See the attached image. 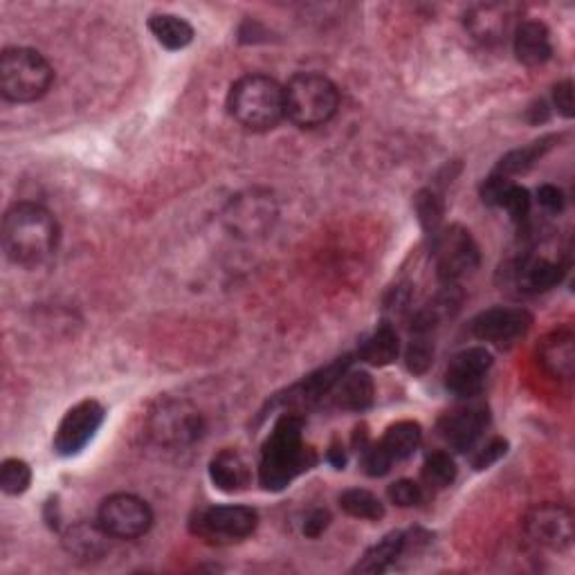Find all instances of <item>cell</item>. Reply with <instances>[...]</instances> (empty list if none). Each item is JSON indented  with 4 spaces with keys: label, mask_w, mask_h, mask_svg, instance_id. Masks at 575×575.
<instances>
[{
    "label": "cell",
    "mask_w": 575,
    "mask_h": 575,
    "mask_svg": "<svg viewBox=\"0 0 575 575\" xmlns=\"http://www.w3.org/2000/svg\"><path fill=\"white\" fill-rule=\"evenodd\" d=\"M315 465L317 452L303 443V418L299 414H284L261 450V486L270 492H282Z\"/></svg>",
    "instance_id": "cell-1"
},
{
    "label": "cell",
    "mask_w": 575,
    "mask_h": 575,
    "mask_svg": "<svg viewBox=\"0 0 575 575\" xmlns=\"http://www.w3.org/2000/svg\"><path fill=\"white\" fill-rule=\"evenodd\" d=\"M59 246L57 218L37 202H16L3 218V248L21 267L43 265Z\"/></svg>",
    "instance_id": "cell-2"
},
{
    "label": "cell",
    "mask_w": 575,
    "mask_h": 575,
    "mask_svg": "<svg viewBox=\"0 0 575 575\" xmlns=\"http://www.w3.org/2000/svg\"><path fill=\"white\" fill-rule=\"evenodd\" d=\"M227 109L246 130H273L286 117V90L267 75H246L229 88Z\"/></svg>",
    "instance_id": "cell-3"
},
{
    "label": "cell",
    "mask_w": 575,
    "mask_h": 575,
    "mask_svg": "<svg viewBox=\"0 0 575 575\" xmlns=\"http://www.w3.org/2000/svg\"><path fill=\"white\" fill-rule=\"evenodd\" d=\"M54 82L52 65L32 48H8L0 54V92L12 104H32L48 95Z\"/></svg>",
    "instance_id": "cell-4"
},
{
    "label": "cell",
    "mask_w": 575,
    "mask_h": 575,
    "mask_svg": "<svg viewBox=\"0 0 575 575\" xmlns=\"http://www.w3.org/2000/svg\"><path fill=\"white\" fill-rule=\"evenodd\" d=\"M286 117L299 128H317L340 109V90L320 73H299L286 86Z\"/></svg>",
    "instance_id": "cell-5"
},
{
    "label": "cell",
    "mask_w": 575,
    "mask_h": 575,
    "mask_svg": "<svg viewBox=\"0 0 575 575\" xmlns=\"http://www.w3.org/2000/svg\"><path fill=\"white\" fill-rule=\"evenodd\" d=\"M147 427L158 446L187 448L205 432V421L187 400H160L149 414Z\"/></svg>",
    "instance_id": "cell-6"
},
{
    "label": "cell",
    "mask_w": 575,
    "mask_h": 575,
    "mask_svg": "<svg viewBox=\"0 0 575 575\" xmlns=\"http://www.w3.org/2000/svg\"><path fill=\"white\" fill-rule=\"evenodd\" d=\"M432 250L436 259L438 279H441L446 286L448 284L457 286V282L475 273L482 263L475 236H472L470 229H465L463 225L441 227V232L432 239Z\"/></svg>",
    "instance_id": "cell-7"
},
{
    "label": "cell",
    "mask_w": 575,
    "mask_h": 575,
    "mask_svg": "<svg viewBox=\"0 0 575 575\" xmlns=\"http://www.w3.org/2000/svg\"><path fill=\"white\" fill-rule=\"evenodd\" d=\"M259 526V515L250 505H210L198 511L189 528L212 545H232L250 537Z\"/></svg>",
    "instance_id": "cell-8"
},
{
    "label": "cell",
    "mask_w": 575,
    "mask_h": 575,
    "mask_svg": "<svg viewBox=\"0 0 575 575\" xmlns=\"http://www.w3.org/2000/svg\"><path fill=\"white\" fill-rule=\"evenodd\" d=\"M97 524L113 539L130 542V539H138L151 530L153 511L145 499L117 492L101 501L97 511Z\"/></svg>",
    "instance_id": "cell-9"
},
{
    "label": "cell",
    "mask_w": 575,
    "mask_h": 575,
    "mask_svg": "<svg viewBox=\"0 0 575 575\" xmlns=\"http://www.w3.org/2000/svg\"><path fill=\"white\" fill-rule=\"evenodd\" d=\"M277 216L279 210L273 193L252 189L229 200L223 221L227 229L234 236H239V239H257V236H263L273 229Z\"/></svg>",
    "instance_id": "cell-10"
},
{
    "label": "cell",
    "mask_w": 575,
    "mask_h": 575,
    "mask_svg": "<svg viewBox=\"0 0 575 575\" xmlns=\"http://www.w3.org/2000/svg\"><path fill=\"white\" fill-rule=\"evenodd\" d=\"M497 279L503 288H515L520 295H539L555 288L564 279V265L545 257H517L505 261Z\"/></svg>",
    "instance_id": "cell-11"
},
{
    "label": "cell",
    "mask_w": 575,
    "mask_h": 575,
    "mask_svg": "<svg viewBox=\"0 0 575 575\" xmlns=\"http://www.w3.org/2000/svg\"><path fill=\"white\" fill-rule=\"evenodd\" d=\"M107 410L101 408V402L97 400H82L77 402L73 410H67V414L61 418L52 448L59 457H77L92 438L97 436L99 427L104 425Z\"/></svg>",
    "instance_id": "cell-12"
},
{
    "label": "cell",
    "mask_w": 575,
    "mask_h": 575,
    "mask_svg": "<svg viewBox=\"0 0 575 575\" xmlns=\"http://www.w3.org/2000/svg\"><path fill=\"white\" fill-rule=\"evenodd\" d=\"M524 530L535 545L566 551L573 542V517L571 511L560 503H539L524 517Z\"/></svg>",
    "instance_id": "cell-13"
},
{
    "label": "cell",
    "mask_w": 575,
    "mask_h": 575,
    "mask_svg": "<svg viewBox=\"0 0 575 575\" xmlns=\"http://www.w3.org/2000/svg\"><path fill=\"white\" fill-rule=\"evenodd\" d=\"M492 366V353L486 347H470L459 351L446 371V387L461 400H475L486 385Z\"/></svg>",
    "instance_id": "cell-14"
},
{
    "label": "cell",
    "mask_w": 575,
    "mask_h": 575,
    "mask_svg": "<svg viewBox=\"0 0 575 575\" xmlns=\"http://www.w3.org/2000/svg\"><path fill=\"white\" fill-rule=\"evenodd\" d=\"M530 326H533V315L526 309L495 307L472 320L470 330L482 342L497 345V347H511L530 330Z\"/></svg>",
    "instance_id": "cell-15"
},
{
    "label": "cell",
    "mask_w": 575,
    "mask_h": 575,
    "mask_svg": "<svg viewBox=\"0 0 575 575\" xmlns=\"http://www.w3.org/2000/svg\"><path fill=\"white\" fill-rule=\"evenodd\" d=\"M488 423H490V414L486 404L467 400L463 408H457L454 412L441 418V423H438V432H441L443 441L454 452H470L479 443V438L486 432Z\"/></svg>",
    "instance_id": "cell-16"
},
{
    "label": "cell",
    "mask_w": 575,
    "mask_h": 575,
    "mask_svg": "<svg viewBox=\"0 0 575 575\" xmlns=\"http://www.w3.org/2000/svg\"><path fill=\"white\" fill-rule=\"evenodd\" d=\"M351 355L345 358H337L335 362L326 364L324 368L315 371V374L307 376L301 383L292 385L284 396H279L277 400L284 404H290V408H311L317 400L330 396L333 387L337 385L347 371L351 368Z\"/></svg>",
    "instance_id": "cell-17"
},
{
    "label": "cell",
    "mask_w": 575,
    "mask_h": 575,
    "mask_svg": "<svg viewBox=\"0 0 575 575\" xmlns=\"http://www.w3.org/2000/svg\"><path fill=\"white\" fill-rule=\"evenodd\" d=\"M537 362L555 380H571L575 371V337L568 328L551 330L537 349Z\"/></svg>",
    "instance_id": "cell-18"
},
{
    "label": "cell",
    "mask_w": 575,
    "mask_h": 575,
    "mask_svg": "<svg viewBox=\"0 0 575 575\" xmlns=\"http://www.w3.org/2000/svg\"><path fill=\"white\" fill-rule=\"evenodd\" d=\"M513 50L520 63L528 67H539L551 61L553 43L551 32L542 21H524L517 25L513 37Z\"/></svg>",
    "instance_id": "cell-19"
},
{
    "label": "cell",
    "mask_w": 575,
    "mask_h": 575,
    "mask_svg": "<svg viewBox=\"0 0 575 575\" xmlns=\"http://www.w3.org/2000/svg\"><path fill=\"white\" fill-rule=\"evenodd\" d=\"M210 479L221 492H243L252 484V470L239 450L225 448L210 461Z\"/></svg>",
    "instance_id": "cell-20"
},
{
    "label": "cell",
    "mask_w": 575,
    "mask_h": 575,
    "mask_svg": "<svg viewBox=\"0 0 575 575\" xmlns=\"http://www.w3.org/2000/svg\"><path fill=\"white\" fill-rule=\"evenodd\" d=\"M511 27V10L505 5H477L465 14V29L475 41L495 46L505 39Z\"/></svg>",
    "instance_id": "cell-21"
},
{
    "label": "cell",
    "mask_w": 575,
    "mask_h": 575,
    "mask_svg": "<svg viewBox=\"0 0 575 575\" xmlns=\"http://www.w3.org/2000/svg\"><path fill=\"white\" fill-rule=\"evenodd\" d=\"M335 408L345 412H366L376 400V385L366 371H347L330 391Z\"/></svg>",
    "instance_id": "cell-22"
},
{
    "label": "cell",
    "mask_w": 575,
    "mask_h": 575,
    "mask_svg": "<svg viewBox=\"0 0 575 575\" xmlns=\"http://www.w3.org/2000/svg\"><path fill=\"white\" fill-rule=\"evenodd\" d=\"M109 539H113L97 522H79L63 533V547L77 560L92 562L104 558L109 551Z\"/></svg>",
    "instance_id": "cell-23"
},
{
    "label": "cell",
    "mask_w": 575,
    "mask_h": 575,
    "mask_svg": "<svg viewBox=\"0 0 575 575\" xmlns=\"http://www.w3.org/2000/svg\"><path fill=\"white\" fill-rule=\"evenodd\" d=\"M404 549H408V535H404L402 530H391L380 539L378 545L366 549V553L353 566V573H364V575L385 573L398 562Z\"/></svg>",
    "instance_id": "cell-24"
},
{
    "label": "cell",
    "mask_w": 575,
    "mask_h": 575,
    "mask_svg": "<svg viewBox=\"0 0 575 575\" xmlns=\"http://www.w3.org/2000/svg\"><path fill=\"white\" fill-rule=\"evenodd\" d=\"M398 353H400V340H398V330L393 328L391 322H380L376 330L360 345V360H364L371 366H387L398 360Z\"/></svg>",
    "instance_id": "cell-25"
},
{
    "label": "cell",
    "mask_w": 575,
    "mask_h": 575,
    "mask_svg": "<svg viewBox=\"0 0 575 575\" xmlns=\"http://www.w3.org/2000/svg\"><path fill=\"white\" fill-rule=\"evenodd\" d=\"M558 142V135H547V138H539L522 149H515L511 153H505L497 168H495V174L499 176H505V178H511V176H517V174H526L528 168H533L539 160H542Z\"/></svg>",
    "instance_id": "cell-26"
},
{
    "label": "cell",
    "mask_w": 575,
    "mask_h": 575,
    "mask_svg": "<svg viewBox=\"0 0 575 575\" xmlns=\"http://www.w3.org/2000/svg\"><path fill=\"white\" fill-rule=\"evenodd\" d=\"M149 29L155 37V41L172 52L185 50L187 46H191L196 37L191 23L176 14H153L149 18Z\"/></svg>",
    "instance_id": "cell-27"
},
{
    "label": "cell",
    "mask_w": 575,
    "mask_h": 575,
    "mask_svg": "<svg viewBox=\"0 0 575 575\" xmlns=\"http://www.w3.org/2000/svg\"><path fill=\"white\" fill-rule=\"evenodd\" d=\"M421 441H423L421 425L414 421H400L385 432L380 443L393 461H404L414 457V452L421 448Z\"/></svg>",
    "instance_id": "cell-28"
},
{
    "label": "cell",
    "mask_w": 575,
    "mask_h": 575,
    "mask_svg": "<svg viewBox=\"0 0 575 575\" xmlns=\"http://www.w3.org/2000/svg\"><path fill=\"white\" fill-rule=\"evenodd\" d=\"M340 509L355 517V520H368V522H378L385 517V503L364 488H349L340 495Z\"/></svg>",
    "instance_id": "cell-29"
},
{
    "label": "cell",
    "mask_w": 575,
    "mask_h": 575,
    "mask_svg": "<svg viewBox=\"0 0 575 575\" xmlns=\"http://www.w3.org/2000/svg\"><path fill=\"white\" fill-rule=\"evenodd\" d=\"M459 467L450 452H432L423 463V484L432 490H446L457 482Z\"/></svg>",
    "instance_id": "cell-30"
},
{
    "label": "cell",
    "mask_w": 575,
    "mask_h": 575,
    "mask_svg": "<svg viewBox=\"0 0 575 575\" xmlns=\"http://www.w3.org/2000/svg\"><path fill=\"white\" fill-rule=\"evenodd\" d=\"M32 486V467L23 459H8L0 467V488L5 495L18 497Z\"/></svg>",
    "instance_id": "cell-31"
},
{
    "label": "cell",
    "mask_w": 575,
    "mask_h": 575,
    "mask_svg": "<svg viewBox=\"0 0 575 575\" xmlns=\"http://www.w3.org/2000/svg\"><path fill=\"white\" fill-rule=\"evenodd\" d=\"M416 214H418V221H421L423 229L427 232V236H432V239H434V236L441 232V223H443V202H441V198H438L429 189H423L416 196Z\"/></svg>",
    "instance_id": "cell-32"
},
{
    "label": "cell",
    "mask_w": 575,
    "mask_h": 575,
    "mask_svg": "<svg viewBox=\"0 0 575 575\" xmlns=\"http://www.w3.org/2000/svg\"><path fill=\"white\" fill-rule=\"evenodd\" d=\"M404 362H408V368L414 376L425 374V371L434 364V342H429V335L414 333L408 353H404Z\"/></svg>",
    "instance_id": "cell-33"
},
{
    "label": "cell",
    "mask_w": 575,
    "mask_h": 575,
    "mask_svg": "<svg viewBox=\"0 0 575 575\" xmlns=\"http://www.w3.org/2000/svg\"><path fill=\"white\" fill-rule=\"evenodd\" d=\"M501 210L509 212V216L515 221V223H526L528 216H530V210H533V196L526 187L522 185H511L509 191H505L503 200H501Z\"/></svg>",
    "instance_id": "cell-34"
},
{
    "label": "cell",
    "mask_w": 575,
    "mask_h": 575,
    "mask_svg": "<svg viewBox=\"0 0 575 575\" xmlns=\"http://www.w3.org/2000/svg\"><path fill=\"white\" fill-rule=\"evenodd\" d=\"M360 457H362V470H364V475H366V477H374V479L389 475L391 465L396 463V461L389 457V452L383 448V443H368V446L360 452Z\"/></svg>",
    "instance_id": "cell-35"
},
{
    "label": "cell",
    "mask_w": 575,
    "mask_h": 575,
    "mask_svg": "<svg viewBox=\"0 0 575 575\" xmlns=\"http://www.w3.org/2000/svg\"><path fill=\"white\" fill-rule=\"evenodd\" d=\"M387 497L391 503L400 505V509H412V505L423 503L425 490L414 479H398L387 488Z\"/></svg>",
    "instance_id": "cell-36"
},
{
    "label": "cell",
    "mask_w": 575,
    "mask_h": 575,
    "mask_svg": "<svg viewBox=\"0 0 575 575\" xmlns=\"http://www.w3.org/2000/svg\"><path fill=\"white\" fill-rule=\"evenodd\" d=\"M505 452H509V441L497 436V438H492V441H488L482 450H477L475 457H472V467H475V470H488L499 459H503Z\"/></svg>",
    "instance_id": "cell-37"
},
{
    "label": "cell",
    "mask_w": 575,
    "mask_h": 575,
    "mask_svg": "<svg viewBox=\"0 0 575 575\" xmlns=\"http://www.w3.org/2000/svg\"><path fill=\"white\" fill-rule=\"evenodd\" d=\"M511 185H513V180L505 178V176H499V174L488 176L484 180V185H482V200L486 202L488 208H499L505 191H509Z\"/></svg>",
    "instance_id": "cell-38"
},
{
    "label": "cell",
    "mask_w": 575,
    "mask_h": 575,
    "mask_svg": "<svg viewBox=\"0 0 575 575\" xmlns=\"http://www.w3.org/2000/svg\"><path fill=\"white\" fill-rule=\"evenodd\" d=\"M537 202H539V208H545L547 212L560 214L566 205V196L555 185H542L537 189Z\"/></svg>",
    "instance_id": "cell-39"
},
{
    "label": "cell",
    "mask_w": 575,
    "mask_h": 575,
    "mask_svg": "<svg viewBox=\"0 0 575 575\" xmlns=\"http://www.w3.org/2000/svg\"><path fill=\"white\" fill-rule=\"evenodd\" d=\"M330 522H333V517H330V513L326 509H315L307 517V522H303V535H307L309 539H317V537H322L326 533Z\"/></svg>",
    "instance_id": "cell-40"
},
{
    "label": "cell",
    "mask_w": 575,
    "mask_h": 575,
    "mask_svg": "<svg viewBox=\"0 0 575 575\" xmlns=\"http://www.w3.org/2000/svg\"><path fill=\"white\" fill-rule=\"evenodd\" d=\"M553 107L558 109V113L566 120L573 117V84L566 79V82H560L555 88H553Z\"/></svg>",
    "instance_id": "cell-41"
},
{
    "label": "cell",
    "mask_w": 575,
    "mask_h": 575,
    "mask_svg": "<svg viewBox=\"0 0 575 575\" xmlns=\"http://www.w3.org/2000/svg\"><path fill=\"white\" fill-rule=\"evenodd\" d=\"M326 459H328V463H330L335 470H345V465H347V452H345V448H342L340 443H333V446H330Z\"/></svg>",
    "instance_id": "cell-42"
}]
</instances>
